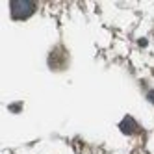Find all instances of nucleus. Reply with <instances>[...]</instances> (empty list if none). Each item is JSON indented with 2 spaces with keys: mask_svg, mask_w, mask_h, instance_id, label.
<instances>
[{
  "mask_svg": "<svg viewBox=\"0 0 154 154\" xmlns=\"http://www.w3.org/2000/svg\"><path fill=\"white\" fill-rule=\"evenodd\" d=\"M35 9H37L35 2H30V0H13L9 4V13H11L13 20H24L34 15Z\"/></svg>",
  "mask_w": 154,
  "mask_h": 154,
  "instance_id": "obj_1",
  "label": "nucleus"
},
{
  "mask_svg": "<svg viewBox=\"0 0 154 154\" xmlns=\"http://www.w3.org/2000/svg\"><path fill=\"white\" fill-rule=\"evenodd\" d=\"M56 61H60V65H61V71L67 67V52H65V48L63 47H56L50 54H48V67L54 71L56 69Z\"/></svg>",
  "mask_w": 154,
  "mask_h": 154,
  "instance_id": "obj_2",
  "label": "nucleus"
},
{
  "mask_svg": "<svg viewBox=\"0 0 154 154\" xmlns=\"http://www.w3.org/2000/svg\"><path fill=\"white\" fill-rule=\"evenodd\" d=\"M119 130L123 132V134H126V136H132V134H136V132L139 130V126H137V123H136V121L132 119L130 115H126V117L119 123Z\"/></svg>",
  "mask_w": 154,
  "mask_h": 154,
  "instance_id": "obj_3",
  "label": "nucleus"
},
{
  "mask_svg": "<svg viewBox=\"0 0 154 154\" xmlns=\"http://www.w3.org/2000/svg\"><path fill=\"white\" fill-rule=\"evenodd\" d=\"M20 109H23V102H13V104H9V112H11V113H19Z\"/></svg>",
  "mask_w": 154,
  "mask_h": 154,
  "instance_id": "obj_4",
  "label": "nucleus"
},
{
  "mask_svg": "<svg viewBox=\"0 0 154 154\" xmlns=\"http://www.w3.org/2000/svg\"><path fill=\"white\" fill-rule=\"evenodd\" d=\"M137 43H139V47H147V39H139Z\"/></svg>",
  "mask_w": 154,
  "mask_h": 154,
  "instance_id": "obj_5",
  "label": "nucleus"
},
{
  "mask_svg": "<svg viewBox=\"0 0 154 154\" xmlns=\"http://www.w3.org/2000/svg\"><path fill=\"white\" fill-rule=\"evenodd\" d=\"M147 98H149V100H154V91H150V93L147 95Z\"/></svg>",
  "mask_w": 154,
  "mask_h": 154,
  "instance_id": "obj_6",
  "label": "nucleus"
}]
</instances>
